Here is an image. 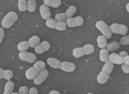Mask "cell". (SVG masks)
<instances>
[{"instance_id":"1","label":"cell","mask_w":129,"mask_h":94,"mask_svg":"<svg viewBox=\"0 0 129 94\" xmlns=\"http://www.w3.org/2000/svg\"><path fill=\"white\" fill-rule=\"evenodd\" d=\"M18 19V15L16 13L13 11L9 12L3 19L1 25L4 28H10L17 21Z\"/></svg>"},{"instance_id":"2","label":"cell","mask_w":129,"mask_h":94,"mask_svg":"<svg viewBox=\"0 0 129 94\" xmlns=\"http://www.w3.org/2000/svg\"><path fill=\"white\" fill-rule=\"evenodd\" d=\"M97 29L100 31L107 39H110L112 37V32L110 27L103 21H99L96 23Z\"/></svg>"},{"instance_id":"3","label":"cell","mask_w":129,"mask_h":94,"mask_svg":"<svg viewBox=\"0 0 129 94\" xmlns=\"http://www.w3.org/2000/svg\"><path fill=\"white\" fill-rule=\"evenodd\" d=\"M19 57L21 60L30 63H33L37 60V56L35 54L28 52L26 51L20 52L19 54Z\"/></svg>"},{"instance_id":"4","label":"cell","mask_w":129,"mask_h":94,"mask_svg":"<svg viewBox=\"0 0 129 94\" xmlns=\"http://www.w3.org/2000/svg\"><path fill=\"white\" fill-rule=\"evenodd\" d=\"M48 75L49 71L46 69L39 71L36 77L33 79L34 83L36 85H40L45 81Z\"/></svg>"},{"instance_id":"5","label":"cell","mask_w":129,"mask_h":94,"mask_svg":"<svg viewBox=\"0 0 129 94\" xmlns=\"http://www.w3.org/2000/svg\"><path fill=\"white\" fill-rule=\"evenodd\" d=\"M51 45L48 41H43L35 47V52L38 54H42L50 49Z\"/></svg>"},{"instance_id":"6","label":"cell","mask_w":129,"mask_h":94,"mask_svg":"<svg viewBox=\"0 0 129 94\" xmlns=\"http://www.w3.org/2000/svg\"><path fill=\"white\" fill-rule=\"evenodd\" d=\"M60 69L67 72H71L75 70L76 66L73 63L63 61L61 63Z\"/></svg>"},{"instance_id":"7","label":"cell","mask_w":129,"mask_h":94,"mask_svg":"<svg viewBox=\"0 0 129 94\" xmlns=\"http://www.w3.org/2000/svg\"><path fill=\"white\" fill-rule=\"evenodd\" d=\"M39 11L41 18L45 20L50 18L51 13L49 7L45 5H41L39 8Z\"/></svg>"},{"instance_id":"8","label":"cell","mask_w":129,"mask_h":94,"mask_svg":"<svg viewBox=\"0 0 129 94\" xmlns=\"http://www.w3.org/2000/svg\"><path fill=\"white\" fill-rule=\"evenodd\" d=\"M109 60L117 65H121L124 63V58L115 53H112L109 55Z\"/></svg>"},{"instance_id":"9","label":"cell","mask_w":129,"mask_h":94,"mask_svg":"<svg viewBox=\"0 0 129 94\" xmlns=\"http://www.w3.org/2000/svg\"><path fill=\"white\" fill-rule=\"evenodd\" d=\"M109 78V74L106 73L103 70H102L97 76V81L99 83L103 84L107 81Z\"/></svg>"},{"instance_id":"10","label":"cell","mask_w":129,"mask_h":94,"mask_svg":"<svg viewBox=\"0 0 129 94\" xmlns=\"http://www.w3.org/2000/svg\"><path fill=\"white\" fill-rule=\"evenodd\" d=\"M61 63V61L58 59L53 57H49L47 60V63L48 65L53 69H59Z\"/></svg>"},{"instance_id":"11","label":"cell","mask_w":129,"mask_h":94,"mask_svg":"<svg viewBox=\"0 0 129 94\" xmlns=\"http://www.w3.org/2000/svg\"><path fill=\"white\" fill-rule=\"evenodd\" d=\"M109 51L107 49L102 48L100 52V60L103 62H106L109 60Z\"/></svg>"},{"instance_id":"12","label":"cell","mask_w":129,"mask_h":94,"mask_svg":"<svg viewBox=\"0 0 129 94\" xmlns=\"http://www.w3.org/2000/svg\"><path fill=\"white\" fill-rule=\"evenodd\" d=\"M39 72L33 67L28 69L25 72L26 78L28 80H33L38 74Z\"/></svg>"},{"instance_id":"13","label":"cell","mask_w":129,"mask_h":94,"mask_svg":"<svg viewBox=\"0 0 129 94\" xmlns=\"http://www.w3.org/2000/svg\"><path fill=\"white\" fill-rule=\"evenodd\" d=\"M97 44L101 48H105L107 45V38L104 35H100L97 39Z\"/></svg>"},{"instance_id":"14","label":"cell","mask_w":129,"mask_h":94,"mask_svg":"<svg viewBox=\"0 0 129 94\" xmlns=\"http://www.w3.org/2000/svg\"><path fill=\"white\" fill-rule=\"evenodd\" d=\"M114 68V64L109 60L107 62H105V64L103 67L102 70L106 72L108 74H110L113 71Z\"/></svg>"},{"instance_id":"15","label":"cell","mask_w":129,"mask_h":94,"mask_svg":"<svg viewBox=\"0 0 129 94\" xmlns=\"http://www.w3.org/2000/svg\"><path fill=\"white\" fill-rule=\"evenodd\" d=\"M14 88V83L11 81H8L6 82L5 89H4V94H12Z\"/></svg>"},{"instance_id":"16","label":"cell","mask_w":129,"mask_h":94,"mask_svg":"<svg viewBox=\"0 0 129 94\" xmlns=\"http://www.w3.org/2000/svg\"><path fill=\"white\" fill-rule=\"evenodd\" d=\"M28 42L30 47L34 48L40 43V39L38 36H34L29 39Z\"/></svg>"},{"instance_id":"17","label":"cell","mask_w":129,"mask_h":94,"mask_svg":"<svg viewBox=\"0 0 129 94\" xmlns=\"http://www.w3.org/2000/svg\"><path fill=\"white\" fill-rule=\"evenodd\" d=\"M84 54L86 55H89L94 53L95 51L94 46L91 44H87L84 45L83 46Z\"/></svg>"},{"instance_id":"18","label":"cell","mask_w":129,"mask_h":94,"mask_svg":"<svg viewBox=\"0 0 129 94\" xmlns=\"http://www.w3.org/2000/svg\"><path fill=\"white\" fill-rule=\"evenodd\" d=\"M37 8V3L35 0H28L27 2V10L29 12H34Z\"/></svg>"},{"instance_id":"19","label":"cell","mask_w":129,"mask_h":94,"mask_svg":"<svg viewBox=\"0 0 129 94\" xmlns=\"http://www.w3.org/2000/svg\"><path fill=\"white\" fill-rule=\"evenodd\" d=\"M72 55L73 56L76 58H80L84 56V49L83 47H77L74 49L72 52Z\"/></svg>"},{"instance_id":"20","label":"cell","mask_w":129,"mask_h":94,"mask_svg":"<svg viewBox=\"0 0 129 94\" xmlns=\"http://www.w3.org/2000/svg\"><path fill=\"white\" fill-rule=\"evenodd\" d=\"M33 67L38 72H39L45 69L46 63L42 61H38L33 65Z\"/></svg>"},{"instance_id":"21","label":"cell","mask_w":129,"mask_h":94,"mask_svg":"<svg viewBox=\"0 0 129 94\" xmlns=\"http://www.w3.org/2000/svg\"><path fill=\"white\" fill-rule=\"evenodd\" d=\"M29 47H30V46L28 44V42L25 41L21 42L18 44V46H17L18 49L20 52L26 51L27 50L29 49Z\"/></svg>"},{"instance_id":"22","label":"cell","mask_w":129,"mask_h":94,"mask_svg":"<svg viewBox=\"0 0 129 94\" xmlns=\"http://www.w3.org/2000/svg\"><path fill=\"white\" fill-rule=\"evenodd\" d=\"M120 47V44L116 42H112L107 45V49L110 52H113L117 50Z\"/></svg>"},{"instance_id":"23","label":"cell","mask_w":129,"mask_h":94,"mask_svg":"<svg viewBox=\"0 0 129 94\" xmlns=\"http://www.w3.org/2000/svg\"><path fill=\"white\" fill-rule=\"evenodd\" d=\"M18 6L19 11L25 12L27 9V2L26 0H19Z\"/></svg>"},{"instance_id":"24","label":"cell","mask_w":129,"mask_h":94,"mask_svg":"<svg viewBox=\"0 0 129 94\" xmlns=\"http://www.w3.org/2000/svg\"><path fill=\"white\" fill-rule=\"evenodd\" d=\"M77 11V9L75 6H70L66 11V14L68 18L72 17Z\"/></svg>"},{"instance_id":"25","label":"cell","mask_w":129,"mask_h":94,"mask_svg":"<svg viewBox=\"0 0 129 94\" xmlns=\"http://www.w3.org/2000/svg\"><path fill=\"white\" fill-rule=\"evenodd\" d=\"M13 72L11 70L5 69L4 70L3 78L7 81H10L13 77Z\"/></svg>"},{"instance_id":"26","label":"cell","mask_w":129,"mask_h":94,"mask_svg":"<svg viewBox=\"0 0 129 94\" xmlns=\"http://www.w3.org/2000/svg\"><path fill=\"white\" fill-rule=\"evenodd\" d=\"M67 24L64 21H57L55 26V29L59 31H63L66 29Z\"/></svg>"},{"instance_id":"27","label":"cell","mask_w":129,"mask_h":94,"mask_svg":"<svg viewBox=\"0 0 129 94\" xmlns=\"http://www.w3.org/2000/svg\"><path fill=\"white\" fill-rule=\"evenodd\" d=\"M56 23H57V22L55 19L49 18L46 20V25L48 27H49L50 28L55 29Z\"/></svg>"},{"instance_id":"28","label":"cell","mask_w":129,"mask_h":94,"mask_svg":"<svg viewBox=\"0 0 129 94\" xmlns=\"http://www.w3.org/2000/svg\"><path fill=\"white\" fill-rule=\"evenodd\" d=\"M67 16L64 13L57 14L54 17V19L56 21H64L67 19Z\"/></svg>"},{"instance_id":"29","label":"cell","mask_w":129,"mask_h":94,"mask_svg":"<svg viewBox=\"0 0 129 94\" xmlns=\"http://www.w3.org/2000/svg\"><path fill=\"white\" fill-rule=\"evenodd\" d=\"M109 27L112 33L114 34H119L120 24L117 23H114L111 25Z\"/></svg>"},{"instance_id":"30","label":"cell","mask_w":129,"mask_h":94,"mask_svg":"<svg viewBox=\"0 0 129 94\" xmlns=\"http://www.w3.org/2000/svg\"><path fill=\"white\" fill-rule=\"evenodd\" d=\"M74 19V22L75 27H80L84 24V19L80 16L76 17Z\"/></svg>"},{"instance_id":"31","label":"cell","mask_w":129,"mask_h":94,"mask_svg":"<svg viewBox=\"0 0 129 94\" xmlns=\"http://www.w3.org/2000/svg\"><path fill=\"white\" fill-rule=\"evenodd\" d=\"M128 31V28L126 25L120 24L119 34L122 35H125L127 33Z\"/></svg>"},{"instance_id":"32","label":"cell","mask_w":129,"mask_h":94,"mask_svg":"<svg viewBox=\"0 0 129 94\" xmlns=\"http://www.w3.org/2000/svg\"><path fill=\"white\" fill-rule=\"evenodd\" d=\"M120 43L123 45H129V35H126L121 38Z\"/></svg>"},{"instance_id":"33","label":"cell","mask_w":129,"mask_h":94,"mask_svg":"<svg viewBox=\"0 0 129 94\" xmlns=\"http://www.w3.org/2000/svg\"><path fill=\"white\" fill-rule=\"evenodd\" d=\"M66 24L68 27L69 28H74L75 27L74 22V19L72 17L68 18L66 19Z\"/></svg>"},{"instance_id":"34","label":"cell","mask_w":129,"mask_h":94,"mask_svg":"<svg viewBox=\"0 0 129 94\" xmlns=\"http://www.w3.org/2000/svg\"><path fill=\"white\" fill-rule=\"evenodd\" d=\"M61 4H62L61 0H53L51 7H52V8H56L60 6Z\"/></svg>"},{"instance_id":"35","label":"cell","mask_w":129,"mask_h":94,"mask_svg":"<svg viewBox=\"0 0 129 94\" xmlns=\"http://www.w3.org/2000/svg\"><path fill=\"white\" fill-rule=\"evenodd\" d=\"M28 92H29V90H28V87H26V86H21L19 88V94H28Z\"/></svg>"},{"instance_id":"36","label":"cell","mask_w":129,"mask_h":94,"mask_svg":"<svg viewBox=\"0 0 129 94\" xmlns=\"http://www.w3.org/2000/svg\"><path fill=\"white\" fill-rule=\"evenodd\" d=\"M121 69L124 73L126 74L129 73V65H128L122 64L121 65Z\"/></svg>"},{"instance_id":"37","label":"cell","mask_w":129,"mask_h":94,"mask_svg":"<svg viewBox=\"0 0 129 94\" xmlns=\"http://www.w3.org/2000/svg\"><path fill=\"white\" fill-rule=\"evenodd\" d=\"M5 36V32L3 28L0 27V44L2 43Z\"/></svg>"},{"instance_id":"38","label":"cell","mask_w":129,"mask_h":94,"mask_svg":"<svg viewBox=\"0 0 129 94\" xmlns=\"http://www.w3.org/2000/svg\"><path fill=\"white\" fill-rule=\"evenodd\" d=\"M28 94H38V91L37 89L35 87L31 88L28 92Z\"/></svg>"},{"instance_id":"39","label":"cell","mask_w":129,"mask_h":94,"mask_svg":"<svg viewBox=\"0 0 129 94\" xmlns=\"http://www.w3.org/2000/svg\"><path fill=\"white\" fill-rule=\"evenodd\" d=\"M53 0H44L43 2L44 5L48 6V7H51L52 5V3Z\"/></svg>"},{"instance_id":"40","label":"cell","mask_w":129,"mask_h":94,"mask_svg":"<svg viewBox=\"0 0 129 94\" xmlns=\"http://www.w3.org/2000/svg\"><path fill=\"white\" fill-rule=\"evenodd\" d=\"M124 63L129 65V55L124 58Z\"/></svg>"},{"instance_id":"41","label":"cell","mask_w":129,"mask_h":94,"mask_svg":"<svg viewBox=\"0 0 129 94\" xmlns=\"http://www.w3.org/2000/svg\"><path fill=\"white\" fill-rule=\"evenodd\" d=\"M120 56H122L123 58H124L125 57H126V56H127L128 55V54L127 52H125V51H122L121 52H120L119 54Z\"/></svg>"},{"instance_id":"42","label":"cell","mask_w":129,"mask_h":94,"mask_svg":"<svg viewBox=\"0 0 129 94\" xmlns=\"http://www.w3.org/2000/svg\"><path fill=\"white\" fill-rule=\"evenodd\" d=\"M3 73H4V69L0 68V80L3 78Z\"/></svg>"},{"instance_id":"43","label":"cell","mask_w":129,"mask_h":94,"mask_svg":"<svg viewBox=\"0 0 129 94\" xmlns=\"http://www.w3.org/2000/svg\"><path fill=\"white\" fill-rule=\"evenodd\" d=\"M50 94H60V93L58 91H56V90H52L49 93Z\"/></svg>"},{"instance_id":"44","label":"cell","mask_w":129,"mask_h":94,"mask_svg":"<svg viewBox=\"0 0 129 94\" xmlns=\"http://www.w3.org/2000/svg\"><path fill=\"white\" fill-rule=\"evenodd\" d=\"M126 8L127 12L129 13V3L127 4V5L126 6Z\"/></svg>"}]
</instances>
